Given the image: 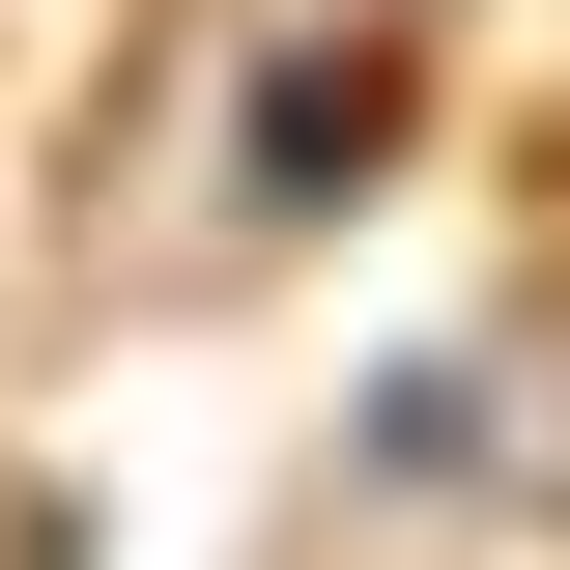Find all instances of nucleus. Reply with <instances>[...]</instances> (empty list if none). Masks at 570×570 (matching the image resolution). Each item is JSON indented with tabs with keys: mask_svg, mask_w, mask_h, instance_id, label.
I'll return each instance as SVG.
<instances>
[{
	"mask_svg": "<svg viewBox=\"0 0 570 570\" xmlns=\"http://www.w3.org/2000/svg\"><path fill=\"white\" fill-rule=\"evenodd\" d=\"M371 142H400V58H371V29H343V58H257L228 200H257V228H314V200H371Z\"/></svg>",
	"mask_w": 570,
	"mask_h": 570,
	"instance_id": "nucleus-1",
	"label": "nucleus"
}]
</instances>
